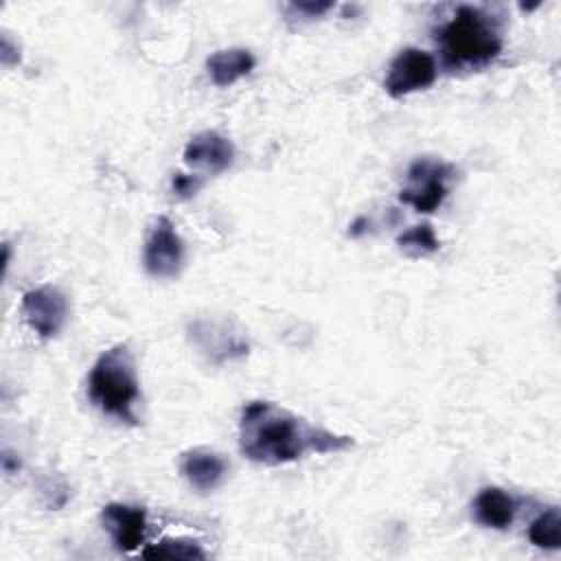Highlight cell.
Here are the masks:
<instances>
[{"mask_svg":"<svg viewBox=\"0 0 561 561\" xmlns=\"http://www.w3.org/2000/svg\"><path fill=\"white\" fill-rule=\"evenodd\" d=\"M438 68L434 57L421 48H403L388 66L383 88L392 99L408 96L412 92L425 90L436 81Z\"/></svg>","mask_w":561,"mask_h":561,"instance_id":"8992f818","label":"cell"},{"mask_svg":"<svg viewBox=\"0 0 561 561\" xmlns=\"http://www.w3.org/2000/svg\"><path fill=\"white\" fill-rule=\"evenodd\" d=\"M451 167L440 160L419 158L408 169V186L401 188L399 199L419 213H434L447 197V182Z\"/></svg>","mask_w":561,"mask_h":561,"instance_id":"5b68a950","label":"cell"},{"mask_svg":"<svg viewBox=\"0 0 561 561\" xmlns=\"http://www.w3.org/2000/svg\"><path fill=\"white\" fill-rule=\"evenodd\" d=\"M399 248L412 256V259H419V256H427V254H434L438 250V239L434 234V228L430 224H419V226H412L410 230H405L403 234H399L397 239Z\"/></svg>","mask_w":561,"mask_h":561,"instance_id":"9a60e30c","label":"cell"},{"mask_svg":"<svg viewBox=\"0 0 561 561\" xmlns=\"http://www.w3.org/2000/svg\"><path fill=\"white\" fill-rule=\"evenodd\" d=\"M528 539L533 546L543 550H557L561 546V515L554 506L546 508L530 522Z\"/></svg>","mask_w":561,"mask_h":561,"instance_id":"5bb4252c","label":"cell"},{"mask_svg":"<svg viewBox=\"0 0 561 561\" xmlns=\"http://www.w3.org/2000/svg\"><path fill=\"white\" fill-rule=\"evenodd\" d=\"M351 445V436L316 427L272 401H250L239 416V449L252 462L276 467L305 454H335Z\"/></svg>","mask_w":561,"mask_h":561,"instance_id":"6da1fadb","label":"cell"},{"mask_svg":"<svg viewBox=\"0 0 561 561\" xmlns=\"http://www.w3.org/2000/svg\"><path fill=\"white\" fill-rule=\"evenodd\" d=\"M199 184H202V180L197 175H184V173H175L173 182H171L173 193L180 197H191L199 188Z\"/></svg>","mask_w":561,"mask_h":561,"instance_id":"e0dca14e","label":"cell"},{"mask_svg":"<svg viewBox=\"0 0 561 561\" xmlns=\"http://www.w3.org/2000/svg\"><path fill=\"white\" fill-rule=\"evenodd\" d=\"M22 318L39 337L50 340L59 335L68 320V298L55 285H42L28 289L22 296Z\"/></svg>","mask_w":561,"mask_h":561,"instance_id":"ba28073f","label":"cell"},{"mask_svg":"<svg viewBox=\"0 0 561 561\" xmlns=\"http://www.w3.org/2000/svg\"><path fill=\"white\" fill-rule=\"evenodd\" d=\"M256 59L248 48H224L206 59V70L215 85L228 88L241 77L250 75Z\"/></svg>","mask_w":561,"mask_h":561,"instance_id":"4fadbf2b","label":"cell"},{"mask_svg":"<svg viewBox=\"0 0 561 561\" xmlns=\"http://www.w3.org/2000/svg\"><path fill=\"white\" fill-rule=\"evenodd\" d=\"M473 517L486 528L506 530L515 519V500L500 486H484L473 500Z\"/></svg>","mask_w":561,"mask_h":561,"instance_id":"7c38bea8","label":"cell"},{"mask_svg":"<svg viewBox=\"0 0 561 561\" xmlns=\"http://www.w3.org/2000/svg\"><path fill=\"white\" fill-rule=\"evenodd\" d=\"M186 337L206 362L217 366L241 359L250 351L245 333L232 320L195 318L186 324Z\"/></svg>","mask_w":561,"mask_h":561,"instance_id":"277c9868","label":"cell"},{"mask_svg":"<svg viewBox=\"0 0 561 561\" xmlns=\"http://www.w3.org/2000/svg\"><path fill=\"white\" fill-rule=\"evenodd\" d=\"M234 160V147L217 131H199L184 147V162L204 173H224Z\"/></svg>","mask_w":561,"mask_h":561,"instance_id":"30bf717a","label":"cell"},{"mask_svg":"<svg viewBox=\"0 0 561 561\" xmlns=\"http://www.w3.org/2000/svg\"><path fill=\"white\" fill-rule=\"evenodd\" d=\"M147 274L156 278H175L184 265V243L169 217H158L142 248Z\"/></svg>","mask_w":561,"mask_h":561,"instance_id":"52a82bcc","label":"cell"},{"mask_svg":"<svg viewBox=\"0 0 561 561\" xmlns=\"http://www.w3.org/2000/svg\"><path fill=\"white\" fill-rule=\"evenodd\" d=\"M333 4L331 2H294L287 7V11H294L302 18H320L322 13H327Z\"/></svg>","mask_w":561,"mask_h":561,"instance_id":"ac0fdd59","label":"cell"},{"mask_svg":"<svg viewBox=\"0 0 561 561\" xmlns=\"http://www.w3.org/2000/svg\"><path fill=\"white\" fill-rule=\"evenodd\" d=\"M443 57L454 68H480L502 50L495 20L478 7L460 4L438 35Z\"/></svg>","mask_w":561,"mask_h":561,"instance_id":"3957f363","label":"cell"},{"mask_svg":"<svg viewBox=\"0 0 561 561\" xmlns=\"http://www.w3.org/2000/svg\"><path fill=\"white\" fill-rule=\"evenodd\" d=\"M180 473L193 489L213 491L224 482L228 462L208 447H193L180 456Z\"/></svg>","mask_w":561,"mask_h":561,"instance_id":"8fae6325","label":"cell"},{"mask_svg":"<svg viewBox=\"0 0 561 561\" xmlns=\"http://www.w3.org/2000/svg\"><path fill=\"white\" fill-rule=\"evenodd\" d=\"M88 394L103 414L125 425H138L140 383L127 344H114L96 357L88 377Z\"/></svg>","mask_w":561,"mask_h":561,"instance_id":"7a4b0ae2","label":"cell"},{"mask_svg":"<svg viewBox=\"0 0 561 561\" xmlns=\"http://www.w3.org/2000/svg\"><path fill=\"white\" fill-rule=\"evenodd\" d=\"M145 559H204L206 552L193 539H162L142 550Z\"/></svg>","mask_w":561,"mask_h":561,"instance_id":"2e32d148","label":"cell"},{"mask_svg":"<svg viewBox=\"0 0 561 561\" xmlns=\"http://www.w3.org/2000/svg\"><path fill=\"white\" fill-rule=\"evenodd\" d=\"M101 524L121 552H134L145 543L147 513L140 506L110 502L101 508Z\"/></svg>","mask_w":561,"mask_h":561,"instance_id":"9c48e42d","label":"cell"}]
</instances>
